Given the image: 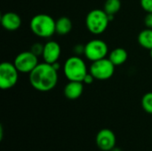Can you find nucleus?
<instances>
[{"label": "nucleus", "instance_id": "nucleus-15", "mask_svg": "<svg viewBox=\"0 0 152 151\" xmlns=\"http://www.w3.org/2000/svg\"><path fill=\"white\" fill-rule=\"evenodd\" d=\"M138 43L139 44L148 49L149 51L152 49V29L151 28H146L142 30L138 35Z\"/></svg>", "mask_w": 152, "mask_h": 151}, {"label": "nucleus", "instance_id": "nucleus-23", "mask_svg": "<svg viewBox=\"0 0 152 151\" xmlns=\"http://www.w3.org/2000/svg\"><path fill=\"white\" fill-rule=\"evenodd\" d=\"M150 55H151V59H152V49L150 50Z\"/></svg>", "mask_w": 152, "mask_h": 151}, {"label": "nucleus", "instance_id": "nucleus-3", "mask_svg": "<svg viewBox=\"0 0 152 151\" xmlns=\"http://www.w3.org/2000/svg\"><path fill=\"white\" fill-rule=\"evenodd\" d=\"M110 22V16L104 10L94 9L86 17V26L88 31L94 35L102 34Z\"/></svg>", "mask_w": 152, "mask_h": 151}, {"label": "nucleus", "instance_id": "nucleus-1", "mask_svg": "<svg viewBox=\"0 0 152 151\" xmlns=\"http://www.w3.org/2000/svg\"><path fill=\"white\" fill-rule=\"evenodd\" d=\"M29 83L37 91L49 92L58 83V69L47 62L38 63L29 73Z\"/></svg>", "mask_w": 152, "mask_h": 151}, {"label": "nucleus", "instance_id": "nucleus-11", "mask_svg": "<svg viewBox=\"0 0 152 151\" xmlns=\"http://www.w3.org/2000/svg\"><path fill=\"white\" fill-rule=\"evenodd\" d=\"M1 24L3 28L8 31H15L21 26V18L13 12H7L1 17Z\"/></svg>", "mask_w": 152, "mask_h": 151}, {"label": "nucleus", "instance_id": "nucleus-8", "mask_svg": "<svg viewBox=\"0 0 152 151\" xmlns=\"http://www.w3.org/2000/svg\"><path fill=\"white\" fill-rule=\"evenodd\" d=\"M37 56L31 51L20 53L14 59L13 64L20 73L29 74L38 65Z\"/></svg>", "mask_w": 152, "mask_h": 151}, {"label": "nucleus", "instance_id": "nucleus-4", "mask_svg": "<svg viewBox=\"0 0 152 151\" xmlns=\"http://www.w3.org/2000/svg\"><path fill=\"white\" fill-rule=\"evenodd\" d=\"M64 75L69 81L83 82L85 77L88 73L86 65L79 56H71L68 58L63 67Z\"/></svg>", "mask_w": 152, "mask_h": 151}, {"label": "nucleus", "instance_id": "nucleus-20", "mask_svg": "<svg viewBox=\"0 0 152 151\" xmlns=\"http://www.w3.org/2000/svg\"><path fill=\"white\" fill-rule=\"evenodd\" d=\"M144 23L148 28H151L152 29V12L147 13V15L144 18Z\"/></svg>", "mask_w": 152, "mask_h": 151}, {"label": "nucleus", "instance_id": "nucleus-6", "mask_svg": "<svg viewBox=\"0 0 152 151\" xmlns=\"http://www.w3.org/2000/svg\"><path fill=\"white\" fill-rule=\"evenodd\" d=\"M115 65L107 58L93 61L89 72L94 76L96 80H108L110 79L115 72Z\"/></svg>", "mask_w": 152, "mask_h": 151}, {"label": "nucleus", "instance_id": "nucleus-12", "mask_svg": "<svg viewBox=\"0 0 152 151\" xmlns=\"http://www.w3.org/2000/svg\"><path fill=\"white\" fill-rule=\"evenodd\" d=\"M84 92V83L80 81H69L65 85L63 93L70 101L78 99Z\"/></svg>", "mask_w": 152, "mask_h": 151}, {"label": "nucleus", "instance_id": "nucleus-18", "mask_svg": "<svg viewBox=\"0 0 152 151\" xmlns=\"http://www.w3.org/2000/svg\"><path fill=\"white\" fill-rule=\"evenodd\" d=\"M43 50H44V44H42L41 43H35V44H33V45L31 46V49H30V51L33 53H35L37 56L42 55Z\"/></svg>", "mask_w": 152, "mask_h": 151}, {"label": "nucleus", "instance_id": "nucleus-17", "mask_svg": "<svg viewBox=\"0 0 152 151\" xmlns=\"http://www.w3.org/2000/svg\"><path fill=\"white\" fill-rule=\"evenodd\" d=\"M142 107L146 113L152 115V92L147 93L142 96Z\"/></svg>", "mask_w": 152, "mask_h": 151}, {"label": "nucleus", "instance_id": "nucleus-7", "mask_svg": "<svg viewBox=\"0 0 152 151\" xmlns=\"http://www.w3.org/2000/svg\"><path fill=\"white\" fill-rule=\"evenodd\" d=\"M109 53V48L107 44L102 39H93L90 40L86 45L84 50V55L87 60L96 61L107 57Z\"/></svg>", "mask_w": 152, "mask_h": 151}, {"label": "nucleus", "instance_id": "nucleus-13", "mask_svg": "<svg viewBox=\"0 0 152 151\" xmlns=\"http://www.w3.org/2000/svg\"><path fill=\"white\" fill-rule=\"evenodd\" d=\"M128 58L127 52L121 47H118L113 49L109 54V60L115 65V66H121L123 65Z\"/></svg>", "mask_w": 152, "mask_h": 151}, {"label": "nucleus", "instance_id": "nucleus-19", "mask_svg": "<svg viewBox=\"0 0 152 151\" xmlns=\"http://www.w3.org/2000/svg\"><path fill=\"white\" fill-rule=\"evenodd\" d=\"M142 8L148 13L152 12V0H141L140 1Z\"/></svg>", "mask_w": 152, "mask_h": 151}, {"label": "nucleus", "instance_id": "nucleus-22", "mask_svg": "<svg viewBox=\"0 0 152 151\" xmlns=\"http://www.w3.org/2000/svg\"><path fill=\"white\" fill-rule=\"evenodd\" d=\"M110 151H122V150H121L119 148H117V147H115L114 149H112V150H111Z\"/></svg>", "mask_w": 152, "mask_h": 151}, {"label": "nucleus", "instance_id": "nucleus-21", "mask_svg": "<svg viewBox=\"0 0 152 151\" xmlns=\"http://www.w3.org/2000/svg\"><path fill=\"white\" fill-rule=\"evenodd\" d=\"M94 80H95V78L94 77V76H93L90 72H88V73L86 74V76L85 77V78H84V80H83V83L86 84V85H91V84L94 83Z\"/></svg>", "mask_w": 152, "mask_h": 151}, {"label": "nucleus", "instance_id": "nucleus-9", "mask_svg": "<svg viewBox=\"0 0 152 151\" xmlns=\"http://www.w3.org/2000/svg\"><path fill=\"white\" fill-rule=\"evenodd\" d=\"M96 145L102 151H110L116 147V135L110 129H102L96 135Z\"/></svg>", "mask_w": 152, "mask_h": 151}, {"label": "nucleus", "instance_id": "nucleus-2", "mask_svg": "<svg viewBox=\"0 0 152 151\" xmlns=\"http://www.w3.org/2000/svg\"><path fill=\"white\" fill-rule=\"evenodd\" d=\"M55 22L56 20L49 14L39 13L32 17L29 27L36 36L43 38H49L56 33Z\"/></svg>", "mask_w": 152, "mask_h": 151}, {"label": "nucleus", "instance_id": "nucleus-14", "mask_svg": "<svg viewBox=\"0 0 152 151\" xmlns=\"http://www.w3.org/2000/svg\"><path fill=\"white\" fill-rule=\"evenodd\" d=\"M72 29V21L69 18L62 16L59 18L55 22V31L58 35L65 36L69 34Z\"/></svg>", "mask_w": 152, "mask_h": 151}, {"label": "nucleus", "instance_id": "nucleus-10", "mask_svg": "<svg viewBox=\"0 0 152 151\" xmlns=\"http://www.w3.org/2000/svg\"><path fill=\"white\" fill-rule=\"evenodd\" d=\"M61 53V49L60 44L56 41L50 40L44 44L42 56L45 62H47L49 64H54L60 59Z\"/></svg>", "mask_w": 152, "mask_h": 151}, {"label": "nucleus", "instance_id": "nucleus-5", "mask_svg": "<svg viewBox=\"0 0 152 151\" xmlns=\"http://www.w3.org/2000/svg\"><path fill=\"white\" fill-rule=\"evenodd\" d=\"M19 71L13 63L4 61L0 65V88L9 90L14 87L18 82Z\"/></svg>", "mask_w": 152, "mask_h": 151}, {"label": "nucleus", "instance_id": "nucleus-16", "mask_svg": "<svg viewBox=\"0 0 152 151\" xmlns=\"http://www.w3.org/2000/svg\"><path fill=\"white\" fill-rule=\"evenodd\" d=\"M121 8V0H106L104 3L103 10L108 15L114 16L119 12Z\"/></svg>", "mask_w": 152, "mask_h": 151}]
</instances>
